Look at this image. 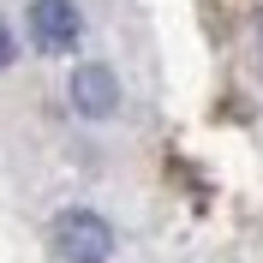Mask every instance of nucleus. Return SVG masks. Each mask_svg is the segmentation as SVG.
I'll use <instances>...</instances> for the list:
<instances>
[{
    "label": "nucleus",
    "instance_id": "f03ea898",
    "mask_svg": "<svg viewBox=\"0 0 263 263\" xmlns=\"http://www.w3.org/2000/svg\"><path fill=\"white\" fill-rule=\"evenodd\" d=\"M78 36H84V18H78L72 0H30V42L42 54L78 48Z\"/></svg>",
    "mask_w": 263,
    "mask_h": 263
},
{
    "label": "nucleus",
    "instance_id": "7ed1b4c3",
    "mask_svg": "<svg viewBox=\"0 0 263 263\" xmlns=\"http://www.w3.org/2000/svg\"><path fill=\"white\" fill-rule=\"evenodd\" d=\"M72 108L90 114V120H108L120 108V78L108 66H78V72H72Z\"/></svg>",
    "mask_w": 263,
    "mask_h": 263
},
{
    "label": "nucleus",
    "instance_id": "f257e3e1",
    "mask_svg": "<svg viewBox=\"0 0 263 263\" xmlns=\"http://www.w3.org/2000/svg\"><path fill=\"white\" fill-rule=\"evenodd\" d=\"M54 251H60V263H102L114 251V228L96 210H66L54 221Z\"/></svg>",
    "mask_w": 263,
    "mask_h": 263
},
{
    "label": "nucleus",
    "instance_id": "20e7f679",
    "mask_svg": "<svg viewBox=\"0 0 263 263\" xmlns=\"http://www.w3.org/2000/svg\"><path fill=\"white\" fill-rule=\"evenodd\" d=\"M12 54H18V42H12V30H6V24H0V72L12 66Z\"/></svg>",
    "mask_w": 263,
    "mask_h": 263
}]
</instances>
